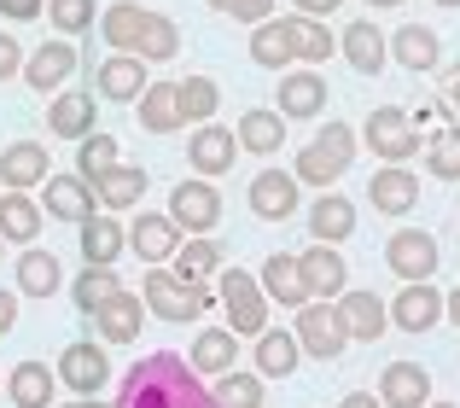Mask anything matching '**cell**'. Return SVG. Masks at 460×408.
I'll return each instance as SVG.
<instances>
[{
  "label": "cell",
  "mask_w": 460,
  "mask_h": 408,
  "mask_svg": "<svg viewBox=\"0 0 460 408\" xmlns=\"http://www.w3.org/2000/svg\"><path fill=\"white\" fill-rule=\"evenodd\" d=\"M18 70H23V47L12 41L6 30H0V82H6V76H18Z\"/></svg>",
  "instance_id": "50"
},
{
  "label": "cell",
  "mask_w": 460,
  "mask_h": 408,
  "mask_svg": "<svg viewBox=\"0 0 460 408\" xmlns=\"http://www.w3.org/2000/svg\"><path fill=\"white\" fill-rule=\"evenodd\" d=\"M93 93H58V100H47V129H53L58 140H88L93 135Z\"/></svg>",
  "instance_id": "22"
},
{
  "label": "cell",
  "mask_w": 460,
  "mask_h": 408,
  "mask_svg": "<svg viewBox=\"0 0 460 408\" xmlns=\"http://www.w3.org/2000/svg\"><path fill=\"white\" fill-rule=\"evenodd\" d=\"M216 12H227V18L239 23H269L274 18V0H210Z\"/></svg>",
  "instance_id": "49"
},
{
  "label": "cell",
  "mask_w": 460,
  "mask_h": 408,
  "mask_svg": "<svg viewBox=\"0 0 460 408\" xmlns=\"http://www.w3.org/2000/svg\"><path fill=\"white\" fill-rule=\"evenodd\" d=\"M0 251H6V239H0Z\"/></svg>",
  "instance_id": "61"
},
{
  "label": "cell",
  "mask_w": 460,
  "mask_h": 408,
  "mask_svg": "<svg viewBox=\"0 0 460 408\" xmlns=\"http://www.w3.org/2000/svg\"><path fill=\"white\" fill-rule=\"evenodd\" d=\"M93 88H100V100H140L152 82H146V65H140L135 53H111L93 70Z\"/></svg>",
  "instance_id": "17"
},
{
  "label": "cell",
  "mask_w": 460,
  "mask_h": 408,
  "mask_svg": "<svg viewBox=\"0 0 460 408\" xmlns=\"http://www.w3.org/2000/svg\"><path fill=\"white\" fill-rule=\"evenodd\" d=\"M292 333H297V350L314 356V362H338L344 344H349V333H344V321H338L332 304H304Z\"/></svg>",
  "instance_id": "5"
},
{
  "label": "cell",
  "mask_w": 460,
  "mask_h": 408,
  "mask_svg": "<svg viewBox=\"0 0 460 408\" xmlns=\"http://www.w3.org/2000/svg\"><path fill=\"white\" fill-rule=\"evenodd\" d=\"M216 269H222V245H216V239H181V251H175V274L181 280L204 286Z\"/></svg>",
  "instance_id": "39"
},
{
  "label": "cell",
  "mask_w": 460,
  "mask_h": 408,
  "mask_svg": "<svg viewBox=\"0 0 460 408\" xmlns=\"http://www.w3.org/2000/svg\"><path fill=\"white\" fill-rule=\"evenodd\" d=\"M361 135H367V146L379 152L385 164H396V170H402V164L420 152V129H414V117H408L402 105H379V111L367 117V129H361Z\"/></svg>",
  "instance_id": "4"
},
{
  "label": "cell",
  "mask_w": 460,
  "mask_h": 408,
  "mask_svg": "<svg viewBox=\"0 0 460 408\" xmlns=\"http://www.w3.org/2000/svg\"><path fill=\"white\" fill-rule=\"evenodd\" d=\"M128 234L117 227V216H88L82 222V257H88V269H111L117 257H123Z\"/></svg>",
  "instance_id": "28"
},
{
  "label": "cell",
  "mask_w": 460,
  "mask_h": 408,
  "mask_svg": "<svg viewBox=\"0 0 460 408\" xmlns=\"http://www.w3.org/2000/svg\"><path fill=\"white\" fill-rule=\"evenodd\" d=\"M41 6H47V0H0V12H6V18H18V23H23V18H35Z\"/></svg>",
  "instance_id": "51"
},
{
  "label": "cell",
  "mask_w": 460,
  "mask_h": 408,
  "mask_svg": "<svg viewBox=\"0 0 460 408\" xmlns=\"http://www.w3.org/2000/svg\"><path fill=\"white\" fill-rule=\"evenodd\" d=\"M251 210H257L262 222H286V216L297 210V175L262 170L257 182H251Z\"/></svg>",
  "instance_id": "20"
},
{
  "label": "cell",
  "mask_w": 460,
  "mask_h": 408,
  "mask_svg": "<svg viewBox=\"0 0 460 408\" xmlns=\"http://www.w3.org/2000/svg\"><path fill=\"white\" fill-rule=\"evenodd\" d=\"M47 18L65 35H82V30H93V0H47Z\"/></svg>",
  "instance_id": "48"
},
{
  "label": "cell",
  "mask_w": 460,
  "mask_h": 408,
  "mask_svg": "<svg viewBox=\"0 0 460 408\" xmlns=\"http://www.w3.org/2000/svg\"><path fill=\"white\" fill-rule=\"evenodd\" d=\"M443 105H449V111L460 117V65H455V70H443Z\"/></svg>",
  "instance_id": "53"
},
{
  "label": "cell",
  "mask_w": 460,
  "mask_h": 408,
  "mask_svg": "<svg viewBox=\"0 0 460 408\" xmlns=\"http://www.w3.org/2000/svg\"><path fill=\"white\" fill-rule=\"evenodd\" d=\"M338 408H385L379 397H373V391H349V397L344 403H338Z\"/></svg>",
  "instance_id": "55"
},
{
  "label": "cell",
  "mask_w": 460,
  "mask_h": 408,
  "mask_svg": "<svg viewBox=\"0 0 460 408\" xmlns=\"http://www.w3.org/2000/svg\"><path fill=\"white\" fill-rule=\"evenodd\" d=\"M297 356H304L297 350V333H262L257 339V374L262 379H286L297 368Z\"/></svg>",
  "instance_id": "37"
},
{
  "label": "cell",
  "mask_w": 460,
  "mask_h": 408,
  "mask_svg": "<svg viewBox=\"0 0 460 408\" xmlns=\"http://www.w3.org/2000/svg\"><path fill=\"white\" fill-rule=\"evenodd\" d=\"M140 304H146V315H157V321H192V315H204L210 292L181 280L175 269H152L146 280H140Z\"/></svg>",
  "instance_id": "3"
},
{
  "label": "cell",
  "mask_w": 460,
  "mask_h": 408,
  "mask_svg": "<svg viewBox=\"0 0 460 408\" xmlns=\"http://www.w3.org/2000/svg\"><path fill=\"white\" fill-rule=\"evenodd\" d=\"M426 170L438 175V182H460V129H443L426 146Z\"/></svg>",
  "instance_id": "47"
},
{
  "label": "cell",
  "mask_w": 460,
  "mask_h": 408,
  "mask_svg": "<svg viewBox=\"0 0 460 408\" xmlns=\"http://www.w3.org/2000/svg\"><path fill=\"white\" fill-rule=\"evenodd\" d=\"M332 309H338V321H344L349 339H367L373 344V339H385V327H391V309H385L373 292H344Z\"/></svg>",
  "instance_id": "18"
},
{
  "label": "cell",
  "mask_w": 460,
  "mask_h": 408,
  "mask_svg": "<svg viewBox=\"0 0 460 408\" xmlns=\"http://www.w3.org/2000/svg\"><path fill=\"white\" fill-rule=\"evenodd\" d=\"M338 53H344L349 65L361 70V76H379V70H385V58H391V41H385V35L373 30L367 18H356L344 35H338Z\"/></svg>",
  "instance_id": "21"
},
{
  "label": "cell",
  "mask_w": 460,
  "mask_h": 408,
  "mask_svg": "<svg viewBox=\"0 0 460 408\" xmlns=\"http://www.w3.org/2000/svg\"><path fill=\"white\" fill-rule=\"evenodd\" d=\"M367 6H402V0H367Z\"/></svg>",
  "instance_id": "58"
},
{
  "label": "cell",
  "mask_w": 460,
  "mask_h": 408,
  "mask_svg": "<svg viewBox=\"0 0 460 408\" xmlns=\"http://www.w3.org/2000/svg\"><path fill=\"white\" fill-rule=\"evenodd\" d=\"M391 321L402 333H431L443 321V297H438V286H402V292H396V304H391Z\"/></svg>",
  "instance_id": "19"
},
{
  "label": "cell",
  "mask_w": 460,
  "mask_h": 408,
  "mask_svg": "<svg viewBox=\"0 0 460 408\" xmlns=\"http://www.w3.org/2000/svg\"><path fill=\"white\" fill-rule=\"evenodd\" d=\"M292 6H297V18H321V23H326V12L344 6V0H292Z\"/></svg>",
  "instance_id": "52"
},
{
  "label": "cell",
  "mask_w": 460,
  "mask_h": 408,
  "mask_svg": "<svg viewBox=\"0 0 460 408\" xmlns=\"http://www.w3.org/2000/svg\"><path fill=\"white\" fill-rule=\"evenodd\" d=\"M70 292H76V309H82V315H93V309H100L105 297H117V292H123V280H117L111 269H82Z\"/></svg>",
  "instance_id": "45"
},
{
  "label": "cell",
  "mask_w": 460,
  "mask_h": 408,
  "mask_svg": "<svg viewBox=\"0 0 460 408\" xmlns=\"http://www.w3.org/2000/svg\"><path fill=\"white\" fill-rule=\"evenodd\" d=\"M426 408H455V403H426Z\"/></svg>",
  "instance_id": "60"
},
{
  "label": "cell",
  "mask_w": 460,
  "mask_h": 408,
  "mask_svg": "<svg viewBox=\"0 0 460 408\" xmlns=\"http://www.w3.org/2000/svg\"><path fill=\"white\" fill-rule=\"evenodd\" d=\"M175 93H181V117H187V123H210L216 105H222V88H216L210 76H187V82H175Z\"/></svg>",
  "instance_id": "42"
},
{
  "label": "cell",
  "mask_w": 460,
  "mask_h": 408,
  "mask_svg": "<svg viewBox=\"0 0 460 408\" xmlns=\"http://www.w3.org/2000/svg\"><path fill=\"white\" fill-rule=\"evenodd\" d=\"M431 6H460V0H431Z\"/></svg>",
  "instance_id": "59"
},
{
  "label": "cell",
  "mask_w": 460,
  "mask_h": 408,
  "mask_svg": "<svg viewBox=\"0 0 460 408\" xmlns=\"http://www.w3.org/2000/svg\"><path fill=\"white\" fill-rule=\"evenodd\" d=\"M286 146V117L280 111H245L239 117V152H280Z\"/></svg>",
  "instance_id": "34"
},
{
  "label": "cell",
  "mask_w": 460,
  "mask_h": 408,
  "mask_svg": "<svg viewBox=\"0 0 460 408\" xmlns=\"http://www.w3.org/2000/svg\"><path fill=\"white\" fill-rule=\"evenodd\" d=\"M234 152H239L234 129H216V123H204L199 135L187 140V164L199 170V182H210V175H227V170H234Z\"/></svg>",
  "instance_id": "14"
},
{
  "label": "cell",
  "mask_w": 460,
  "mask_h": 408,
  "mask_svg": "<svg viewBox=\"0 0 460 408\" xmlns=\"http://www.w3.org/2000/svg\"><path fill=\"white\" fill-rule=\"evenodd\" d=\"M367 199H373V210H385V216H408L420 204V175H408V170H379L367 182Z\"/></svg>",
  "instance_id": "24"
},
{
  "label": "cell",
  "mask_w": 460,
  "mask_h": 408,
  "mask_svg": "<svg viewBox=\"0 0 460 408\" xmlns=\"http://www.w3.org/2000/svg\"><path fill=\"white\" fill-rule=\"evenodd\" d=\"M309 234H314V245H338V239H349V234H356V204H349L344 193H321L314 210H309Z\"/></svg>",
  "instance_id": "26"
},
{
  "label": "cell",
  "mask_w": 460,
  "mask_h": 408,
  "mask_svg": "<svg viewBox=\"0 0 460 408\" xmlns=\"http://www.w3.org/2000/svg\"><path fill=\"white\" fill-rule=\"evenodd\" d=\"M210 397H216V408H262V379H251V374H222L210 386Z\"/></svg>",
  "instance_id": "46"
},
{
  "label": "cell",
  "mask_w": 460,
  "mask_h": 408,
  "mask_svg": "<svg viewBox=\"0 0 460 408\" xmlns=\"http://www.w3.org/2000/svg\"><path fill=\"white\" fill-rule=\"evenodd\" d=\"M326 105V82L314 70H292L280 76V117H314Z\"/></svg>",
  "instance_id": "32"
},
{
  "label": "cell",
  "mask_w": 460,
  "mask_h": 408,
  "mask_svg": "<svg viewBox=\"0 0 460 408\" xmlns=\"http://www.w3.org/2000/svg\"><path fill=\"white\" fill-rule=\"evenodd\" d=\"M262 297H274V304H286V309H304L309 304V292H304V274H297V257H286V251H274L269 262H262Z\"/></svg>",
  "instance_id": "27"
},
{
  "label": "cell",
  "mask_w": 460,
  "mask_h": 408,
  "mask_svg": "<svg viewBox=\"0 0 460 408\" xmlns=\"http://www.w3.org/2000/svg\"><path fill=\"white\" fill-rule=\"evenodd\" d=\"M47 216L53 222H88L93 216V193H88V182L82 175H47Z\"/></svg>",
  "instance_id": "25"
},
{
  "label": "cell",
  "mask_w": 460,
  "mask_h": 408,
  "mask_svg": "<svg viewBox=\"0 0 460 408\" xmlns=\"http://www.w3.org/2000/svg\"><path fill=\"white\" fill-rule=\"evenodd\" d=\"M379 403L385 408H426L431 403V374L420 362H391L379 379Z\"/></svg>",
  "instance_id": "16"
},
{
  "label": "cell",
  "mask_w": 460,
  "mask_h": 408,
  "mask_svg": "<svg viewBox=\"0 0 460 408\" xmlns=\"http://www.w3.org/2000/svg\"><path fill=\"white\" fill-rule=\"evenodd\" d=\"M286 30H292V53L309 58V65H321V58L338 53V35L326 30L321 18H286Z\"/></svg>",
  "instance_id": "40"
},
{
  "label": "cell",
  "mask_w": 460,
  "mask_h": 408,
  "mask_svg": "<svg viewBox=\"0 0 460 408\" xmlns=\"http://www.w3.org/2000/svg\"><path fill=\"white\" fill-rule=\"evenodd\" d=\"M349 158H356V129L349 123H326L321 135L309 140L304 152H297V182H309V187H326V182H338V175L349 170Z\"/></svg>",
  "instance_id": "2"
},
{
  "label": "cell",
  "mask_w": 460,
  "mask_h": 408,
  "mask_svg": "<svg viewBox=\"0 0 460 408\" xmlns=\"http://www.w3.org/2000/svg\"><path fill=\"white\" fill-rule=\"evenodd\" d=\"M41 234V204L30 193H0V239H35Z\"/></svg>",
  "instance_id": "38"
},
{
  "label": "cell",
  "mask_w": 460,
  "mask_h": 408,
  "mask_svg": "<svg viewBox=\"0 0 460 408\" xmlns=\"http://www.w3.org/2000/svg\"><path fill=\"white\" fill-rule=\"evenodd\" d=\"M128 245L140 251V262H164V257H175L181 251V227L169 222V216H152V210H140V222L128 227Z\"/></svg>",
  "instance_id": "23"
},
{
  "label": "cell",
  "mask_w": 460,
  "mask_h": 408,
  "mask_svg": "<svg viewBox=\"0 0 460 408\" xmlns=\"http://www.w3.org/2000/svg\"><path fill=\"white\" fill-rule=\"evenodd\" d=\"M187 368L199 379H222V374H234L239 368V339L227 327H204L199 339H192V350H187Z\"/></svg>",
  "instance_id": "12"
},
{
  "label": "cell",
  "mask_w": 460,
  "mask_h": 408,
  "mask_svg": "<svg viewBox=\"0 0 460 408\" xmlns=\"http://www.w3.org/2000/svg\"><path fill=\"white\" fill-rule=\"evenodd\" d=\"M117 408H216V397L175 350H152L123 374Z\"/></svg>",
  "instance_id": "1"
},
{
  "label": "cell",
  "mask_w": 460,
  "mask_h": 408,
  "mask_svg": "<svg viewBox=\"0 0 460 408\" xmlns=\"http://www.w3.org/2000/svg\"><path fill=\"white\" fill-rule=\"evenodd\" d=\"M385 262H391V274L402 286H420L438 274V239L420 234V227H402V234H391V245H385Z\"/></svg>",
  "instance_id": "7"
},
{
  "label": "cell",
  "mask_w": 460,
  "mask_h": 408,
  "mask_svg": "<svg viewBox=\"0 0 460 408\" xmlns=\"http://www.w3.org/2000/svg\"><path fill=\"white\" fill-rule=\"evenodd\" d=\"M65 408H105V403H93V397H76V403H65Z\"/></svg>",
  "instance_id": "57"
},
{
  "label": "cell",
  "mask_w": 460,
  "mask_h": 408,
  "mask_svg": "<svg viewBox=\"0 0 460 408\" xmlns=\"http://www.w3.org/2000/svg\"><path fill=\"white\" fill-rule=\"evenodd\" d=\"M175 53H181V30H175V18L152 12V18H146V30H140V47H135V58L146 65V58H175Z\"/></svg>",
  "instance_id": "43"
},
{
  "label": "cell",
  "mask_w": 460,
  "mask_h": 408,
  "mask_svg": "<svg viewBox=\"0 0 460 408\" xmlns=\"http://www.w3.org/2000/svg\"><path fill=\"white\" fill-rule=\"evenodd\" d=\"M53 386L58 374H47V362H18L6 379V397L12 408H53Z\"/></svg>",
  "instance_id": "29"
},
{
  "label": "cell",
  "mask_w": 460,
  "mask_h": 408,
  "mask_svg": "<svg viewBox=\"0 0 460 408\" xmlns=\"http://www.w3.org/2000/svg\"><path fill=\"white\" fill-rule=\"evenodd\" d=\"M169 222H175L181 234H210V227L222 222V193H216L210 182H181L175 193H169Z\"/></svg>",
  "instance_id": "8"
},
{
  "label": "cell",
  "mask_w": 460,
  "mask_h": 408,
  "mask_svg": "<svg viewBox=\"0 0 460 408\" xmlns=\"http://www.w3.org/2000/svg\"><path fill=\"white\" fill-rule=\"evenodd\" d=\"M70 70H76V47H70V41H47V47H35V53L23 58V82H30L35 93L65 88Z\"/></svg>",
  "instance_id": "15"
},
{
  "label": "cell",
  "mask_w": 460,
  "mask_h": 408,
  "mask_svg": "<svg viewBox=\"0 0 460 408\" xmlns=\"http://www.w3.org/2000/svg\"><path fill=\"white\" fill-rule=\"evenodd\" d=\"M140 193H146V170H140V164H117L111 175L93 182V199H100L105 210H128V204H140Z\"/></svg>",
  "instance_id": "33"
},
{
  "label": "cell",
  "mask_w": 460,
  "mask_h": 408,
  "mask_svg": "<svg viewBox=\"0 0 460 408\" xmlns=\"http://www.w3.org/2000/svg\"><path fill=\"white\" fill-rule=\"evenodd\" d=\"M58 286H65V274H58V257H53V251H23V257H18V292L53 297Z\"/></svg>",
  "instance_id": "36"
},
{
  "label": "cell",
  "mask_w": 460,
  "mask_h": 408,
  "mask_svg": "<svg viewBox=\"0 0 460 408\" xmlns=\"http://www.w3.org/2000/svg\"><path fill=\"white\" fill-rule=\"evenodd\" d=\"M297 274H304L309 304H326V297H344L349 292V269H344V257H338L332 245H309L304 257H297Z\"/></svg>",
  "instance_id": "10"
},
{
  "label": "cell",
  "mask_w": 460,
  "mask_h": 408,
  "mask_svg": "<svg viewBox=\"0 0 460 408\" xmlns=\"http://www.w3.org/2000/svg\"><path fill=\"white\" fill-rule=\"evenodd\" d=\"M12 321H18V292L0 286V333H12Z\"/></svg>",
  "instance_id": "54"
},
{
  "label": "cell",
  "mask_w": 460,
  "mask_h": 408,
  "mask_svg": "<svg viewBox=\"0 0 460 408\" xmlns=\"http://www.w3.org/2000/svg\"><path fill=\"white\" fill-rule=\"evenodd\" d=\"M181 123H187V117H181L175 82H152V88L140 93V129H146V135H175Z\"/></svg>",
  "instance_id": "30"
},
{
  "label": "cell",
  "mask_w": 460,
  "mask_h": 408,
  "mask_svg": "<svg viewBox=\"0 0 460 408\" xmlns=\"http://www.w3.org/2000/svg\"><path fill=\"white\" fill-rule=\"evenodd\" d=\"M47 182V146H35V140H12V146H0V187L6 193H30V187Z\"/></svg>",
  "instance_id": "13"
},
{
  "label": "cell",
  "mask_w": 460,
  "mask_h": 408,
  "mask_svg": "<svg viewBox=\"0 0 460 408\" xmlns=\"http://www.w3.org/2000/svg\"><path fill=\"white\" fill-rule=\"evenodd\" d=\"M58 379H65L76 397H93V391L111 379V356H105V344H93V339L65 344V356H58Z\"/></svg>",
  "instance_id": "9"
},
{
  "label": "cell",
  "mask_w": 460,
  "mask_h": 408,
  "mask_svg": "<svg viewBox=\"0 0 460 408\" xmlns=\"http://www.w3.org/2000/svg\"><path fill=\"white\" fill-rule=\"evenodd\" d=\"M146 18H152L146 6H135V0H123V6H111V12L100 18V35H105V41L117 47V53H135V47H140V30H146Z\"/></svg>",
  "instance_id": "35"
},
{
  "label": "cell",
  "mask_w": 460,
  "mask_h": 408,
  "mask_svg": "<svg viewBox=\"0 0 460 408\" xmlns=\"http://www.w3.org/2000/svg\"><path fill=\"white\" fill-rule=\"evenodd\" d=\"M391 53L402 58L408 70H438L443 41H438V30H426V23H402V30L391 35Z\"/></svg>",
  "instance_id": "31"
},
{
  "label": "cell",
  "mask_w": 460,
  "mask_h": 408,
  "mask_svg": "<svg viewBox=\"0 0 460 408\" xmlns=\"http://www.w3.org/2000/svg\"><path fill=\"white\" fill-rule=\"evenodd\" d=\"M111 170H117V140L93 129V135L76 146V175L82 182H100V175H111Z\"/></svg>",
  "instance_id": "44"
},
{
  "label": "cell",
  "mask_w": 460,
  "mask_h": 408,
  "mask_svg": "<svg viewBox=\"0 0 460 408\" xmlns=\"http://www.w3.org/2000/svg\"><path fill=\"white\" fill-rule=\"evenodd\" d=\"M443 315H449L455 327H460V286H455V292H449V304H443Z\"/></svg>",
  "instance_id": "56"
},
{
  "label": "cell",
  "mask_w": 460,
  "mask_h": 408,
  "mask_svg": "<svg viewBox=\"0 0 460 408\" xmlns=\"http://www.w3.org/2000/svg\"><path fill=\"white\" fill-rule=\"evenodd\" d=\"M88 321H93V333H100L105 344H128L140 333V321H146V304H140V292H128V286H123V292L105 297Z\"/></svg>",
  "instance_id": "11"
},
{
  "label": "cell",
  "mask_w": 460,
  "mask_h": 408,
  "mask_svg": "<svg viewBox=\"0 0 460 408\" xmlns=\"http://www.w3.org/2000/svg\"><path fill=\"white\" fill-rule=\"evenodd\" d=\"M251 58H257L262 70H280V65H292V30H286V18L280 23H257V35H251Z\"/></svg>",
  "instance_id": "41"
},
{
  "label": "cell",
  "mask_w": 460,
  "mask_h": 408,
  "mask_svg": "<svg viewBox=\"0 0 460 408\" xmlns=\"http://www.w3.org/2000/svg\"><path fill=\"white\" fill-rule=\"evenodd\" d=\"M222 304H227V333H269V297H262V286L251 280L245 269H234V274H222Z\"/></svg>",
  "instance_id": "6"
}]
</instances>
